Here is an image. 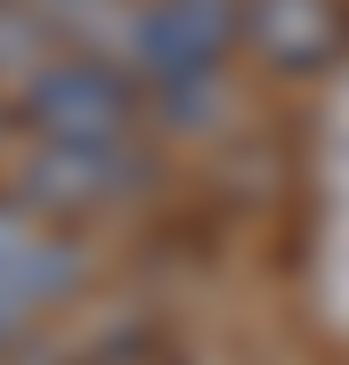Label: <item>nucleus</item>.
<instances>
[{
  "mask_svg": "<svg viewBox=\"0 0 349 365\" xmlns=\"http://www.w3.org/2000/svg\"><path fill=\"white\" fill-rule=\"evenodd\" d=\"M16 9H33V16H41V25H49V33L65 41V33H74V25H81V16H90V9H98V0H16Z\"/></svg>",
  "mask_w": 349,
  "mask_h": 365,
  "instance_id": "obj_6",
  "label": "nucleus"
},
{
  "mask_svg": "<svg viewBox=\"0 0 349 365\" xmlns=\"http://www.w3.org/2000/svg\"><path fill=\"white\" fill-rule=\"evenodd\" d=\"M114 365H179V357H163V349H130V357H114Z\"/></svg>",
  "mask_w": 349,
  "mask_h": 365,
  "instance_id": "obj_8",
  "label": "nucleus"
},
{
  "mask_svg": "<svg viewBox=\"0 0 349 365\" xmlns=\"http://www.w3.org/2000/svg\"><path fill=\"white\" fill-rule=\"evenodd\" d=\"M9 138H16V106H9V90H0V163H9Z\"/></svg>",
  "mask_w": 349,
  "mask_h": 365,
  "instance_id": "obj_7",
  "label": "nucleus"
},
{
  "mask_svg": "<svg viewBox=\"0 0 349 365\" xmlns=\"http://www.w3.org/2000/svg\"><path fill=\"white\" fill-rule=\"evenodd\" d=\"M16 130L33 138H114V130H155L138 106V81H130L114 57L81 49V41H57L41 66L9 90Z\"/></svg>",
  "mask_w": 349,
  "mask_h": 365,
  "instance_id": "obj_3",
  "label": "nucleus"
},
{
  "mask_svg": "<svg viewBox=\"0 0 349 365\" xmlns=\"http://www.w3.org/2000/svg\"><path fill=\"white\" fill-rule=\"evenodd\" d=\"M98 276H106L98 227L49 220L41 203H25L0 179V365L33 333H49L57 317H74L98 292Z\"/></svg>",
  "mask_w": 349,
  "mask_h": 365,
  "instance_id": "obj_2",
  "label": "nucleus"
},
{
  "mask_svg": "<svg viewBox=\"0 0 349 365\" xmlns=\"http://www.w3.org/2000/svg\"><path fill=\"white\" fill-rule=\"evenodd\" d=\"M163 170H171V146L155 130H114V138H33V130H16L0 179L25 203H41L49 220L98 227V220H122V211L155 203Z\"/></svg>",
  "mask_w": 349,
  "mask_h": 365,
  "instance_id": "obj_1",
  "label": "nucleus"
},
{
  "mask_svg": "<svg viewBox=\"0 0 349 365\" xmlns=\"http://www.w3.org/2000/svg\"><path fill=\"white\" fill-rule=\"evenodd\" d=\"M57 49V33L41 25L33 9H16V0H0V90H16V81H25L41 57Z\"/></svg>",
  "mask_w": 349,
  "mask_h": 365,
  "instance_id": "obj_5",
  "label": "nucleus"
},
{
  "mask_svg": "<svg viewBox=\"0 0 349 365\" xmlns=\"http://www.w3.org/2000/svg\"><path fill=\"white\" fill-rule=\"evenodd\" d=\"M236 49L268 81H317L349 57V0H236Z\"/></svg>",
  "mask_w": 349,
  "mask_h": 365,
  "instance_id": "obj_4",
  "label": "nucleus"
}]
</instances>
